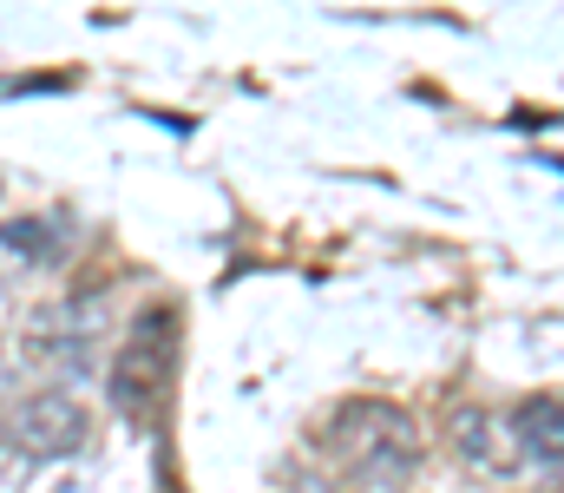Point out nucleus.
Returning <instances> with one entry per match:
<instances>
[{"label":"nucleus","mask_w":564,"mask_h":493,"mask_svg":"<svg viewBox=\"0 0 564 493\" xmlns=\"http://www.w3.org/2000/svg\"><path fill=\"white\" fill-rule=\"evenodd\" d=\"M335 461H348L361 481H381V487H394V481H408V468L421 461V428L401 415V408H388V401H355V408H341L335 415Z\"/></svg>","instance_id":"f257e3e1"},{"label":"nucleus","mask_w":564,"mask_h":493,"mask_svg":"<svg viewBox=\"0 0 564 493\" xmlns=\"http://www.w3.org/2000/svg\"><path fill=\"white\" fill-rule=\"evenodd\" d=\"M0 441H7L20 461L73 454V448L86 441V408H79L66 388H40V395H26V401L0 421Z\"/></svg>","instance_id":"7ed1b4c3"},{"label":"nucleus","mask_w":564,"mask_h":493,"mask_svg":"<svg viewBox=\"0 0 564 493\" xmlns=\"http://www.w3.org/2000/svg\"><path fill=\"white\" fill-rule=\"evenodd\" d=\"M506 441H512V461L519 468H545L558 474L564 454V421H558V395H532L506 415Z\"/></svg>","instance_id":"20e7f679"},{"label":"nucleus","mask_w":564,"mask_h":493,"mask_svg":"<svg viewBox=\"0 0 564 493\" xmlns=\"http://www.w3.org/2000/svg\"><path fill=\"white\" fill-rule=\"evenodd\" d=\"M171 362H177V310L151 303V310H139L132 329L119 335V362H112V401H119V415L144 421V415L164 401Z\"/></svg>","instance_id":"f03ea898"},{"label":"nucleus","mask_w":564,"mask_h":493,"mask_svg":"<svg viewBox=\"0 0 564 493\" xmlns=\"http://www.w3.org/2000/svg\"><path fill=\"white\" fill-rule=\"evenodd\" d=\"M453 448H459V461L479 468V474H506V468H519L512 448H506V421L486 415V408H459V421H453Z\"/></svg>","instance_id":"39448f33"},{"label":"nucleus","mask_w":564,"mask_h":493,"mask_svg":"<svg viewBox=\"0 0 564 493\" xmlns=\"http://www.w3.org/2000/svg\"><path fill=\"white\" fill-rule=\"evenodd\" d=\"M0 244L20 250V257H59V250L73 244V231H66L59 217H20V224L0 231Z\"/></svg>","instance_id":"423d86ee"}]
</instances>
